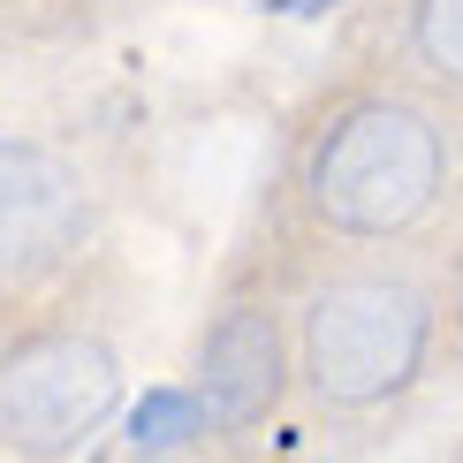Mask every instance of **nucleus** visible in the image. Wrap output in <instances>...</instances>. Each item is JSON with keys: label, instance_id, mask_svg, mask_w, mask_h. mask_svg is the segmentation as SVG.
<instances>
[{"label": "nucleus", "instance_id": "6", "mask_svg": "<svg viewBox=\"0 0 463 463\" xmlns=\"http://www.w3.org/2000/svg\"><path fill=\"white\" fill-rule=\"evenodd\" d=\"M190 433H205V411H198V395H183V388L145 395L137 418H129V440H137V449H183Z\"/></svg>", "mask_w": 463, "mask_h": 463}, {"label": "nucleus", "instance_id": "8", "mask_svg": "<svg viewBox=\"0 0 463 463\" xmlns=\"http://www.w3.org/2000/svg\"><path fill=\"white\" fill-rule=\"evenodd\" d=\"M274 15H319V8H335V0H266Z\"/></svg>", "mask_w": 463, "mask_h": 463}, {"label": "nucleus", "instance_id": "9", "mask_svg": "<svg viewBox=\"0 0 463 463\" xmlns=\"http://www.w3.org/2000/svg\"><path fill=\"white\" fill-rule=\"evenodd\" d=\"M456 319H463V274H456Z\"/></svg>", "mask_w": 463, "mask_h": 463}, {"label": "nucleus", "instance_id": "5", "mask_svg": "<svg viewBox=\"0 0 463 463\" xmlns=\"http://www.w3.org/2000/svg\"><path fill=\"white\" fill-rule=\"evenodd\" d=\"M198 373H205L213 418H228V426H259V418L281 402V335H274V319L250 312V304L228 312L213 335H205Z\"/></svg>", "mask_w": 463, "mask_h": 463}, {"label": "nucleus", "instance_id": "1", "mask_svg": "<svg viewBox=\"0 0 463 463\" xmlns=\"http://www.w3.org/2000/svg\"><path fill=\"white\" fill-rule=\"evenodd\" d=\"M440 190V137L411 107H357L326 129L312 160V205L350 236L411 228Z\"/></svg>", "mask_w": 463, "mask_h": 463}, {"label": "nucleus", "instance_id": "2", "mask_svg": "<svg viewBox=\"0 0 463 463\" xmlns=\"http://www.w3.org/2000/svg\"><path fill=\"white\" fill-rule=\"evenodd\" d=\"M433 312L402 281H342L304 319V373L326 402H380L426 364Z\"/></svg>", "mask_w": 463, "mask_h": 463}, {"label": "nucleus", "instance_id": "7", "mask_svg": "<svg viewBox=\"0 0 463 463\" xmlns=\"http://www.w3.org/2000/svg\"><path fill=\"white\" fill-rule=\"evenodd\" d=\"M418 53L463 84V0H418Z\"/></svg>", "mask_w": 463, "mask_h": 463}, {"label": "nucleus", "instance_id": "3", "mask_svg": "<svg viewBox=\"0 0 463 463\" xmlns=\"http://www.w3.org/2000/svg\"><path fill=\"white\" fill-rule=\"evenodd\" d=\"M122 395V373L99 342L84 335H38L8 357V395H0V418H8V440L31 456H61L76 449Z\"/></svg>", "mask_w": 463, "mask_h": 463}, {"label": "nucleus", "instance_id": "4", "mask_svg": "<svg viewBox=\"0 0 463 463\" xmlns=\"http://www.w3.org/2000/svg\"><path fill=\"white\" fill-rule=\"evenodd\" d=\"M84 236V183L46 145H8V266L38 274Z\"/></svg>", "mask_w": 463, "mask_h": 463}]
</instances>
